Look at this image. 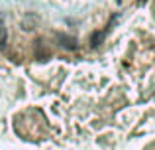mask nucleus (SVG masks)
I'll return each instance as SVG.
<instances>
[{"label":"nucleus","instance_id":"1","mask_svg":"<svg viewBox=\"0 0 155 150\" xmlns=\"http://www.w3.org/2000/svg\"><path fill=\"white\" fill-rule=\"evenodd\" d=\"M59 42H63V46L67 47V50H75V47H77V40L75 38H69V36H65V34L59 36Z\"/></svg>","mask_w":155,"mask_h":150},{"label":"nucleus","instance_id":"2","mask_svg":"<svg viewBox=\"0 0 155 150\" xmlns=\"http://www.w3.org/2000/svg\"><path fill=\"white\" fill-rule=\"evenodd\" d=\"M8 42V32H6V26L0 22V47H4Z\"/></svg>","mask_w":155,"mask_h":150},{"label":"nucleus","instance_id":"3","mask_svg":"<svg viewBox=\"0 0 155 150\" xmlns=\"http://www.w3.org/2000/svg\"><path fill=\"white\" fill-rule=\"evenodd\" d=\"M102 36H104V34H102V32H96V34H94V36H92V40H91V44H92V46H94V47H96V46H98V44H100V40H102Z\"/></svg>","mask_w":155,"mask_h":150}]
</instances>
